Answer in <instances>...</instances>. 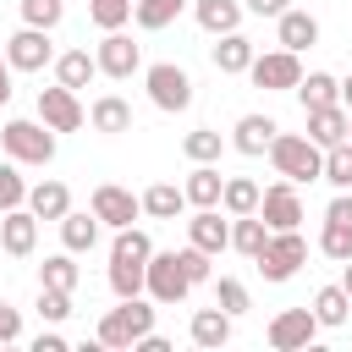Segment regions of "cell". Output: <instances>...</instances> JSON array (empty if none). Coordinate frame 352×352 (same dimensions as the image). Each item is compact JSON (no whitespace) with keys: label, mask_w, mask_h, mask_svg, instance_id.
Here are the masks:
<instances>
[{"label":"cell","mask_w":352,"mask_h":352,"mask_svg":"<svg viewBox=\"0 0 352 352\" xmlns=\"http://www.w3.org/2000/svg\"><path fill=\"white\" fill-rule=\"evenodd\" d=\"M182 154H187L192 165H220V154H226V138H220L214 126H192V132L182 138Z\"/></svg>","instance_id":"obj_32"},{"label":"cell","mask_w":352,"mask_h":352,"mask_svg":"<svg viewBox=\"0 0 352 352\" xmlns=\"http://www.w3.org/2000/svg\"><path fill=\"white\" fill-rule=\"evenodd\" d=\"M0 248H6L11 258H28V253L38 248V214H33L28 204H16V209L0 214Z\"/></svg>","instance_id":"obj_14"},{"label":"cell","mask_w":352,"mask_h":352,"mask_svg":"<svg viewBox=\"0 0 352 352\" xmlns=\"http://www.w3.org/2000/svg\"><path fill=\"white\" fill-rule=\"evenodd\" d=\"M88 22L104 28V33H116V28L132 22V0H88Z\"/></svg>","instance_id":"obj_38"},{"label":"cell","mask_w":352,"mask_h":352,"mask_svg":"<svg viewBox=\"0 0 352 352\" xmlns=\"http://www.w3.org/2000/svg\"><path fill=\"white\" fill-rule=\"evenodd\" d=\"M88 209H94V214H99V226H110V231H121V226H132V220L143 214L138 192H126V187H116V182H99Z\"/></svg>","instance_id":"obj_13"},{"label":"cell","mask_w":352,"mask_h":352,"mask_svg":"<svg viewBox=\"0 0 352 352\" xmlns=\"http://www.w3.org/2000/svg\"><path fill=\"white\" fill-rule=\"evenodd\" d=\"M38 319H50V324H60V319H72V292H55V286H38Z\"/></svg>","instance_id":"obj_42"},{"label":"cell","mask_w":352,"mask_h":352,"mask_svg":"<svg viewBox=\"0 0 352 352\" xmlns=\"http://www.w3.org/2000/svg\"><path fill=\"white\" fill-rule=\"evenodd\" d=\"M176 258H182V270H187V280H192V286H204V280H209V253H204V248H192V242H187V248H176Z\"/></svg>","instance_id":"obj_43"},{"label":"cell","mask_w":352,"mask_h":352,"mask_svg":"<svg viewBox=\"0 0 352 352\" xmlns=\"http://www.w3.org/2000/svg\"><path fill=\"white\" fill-rule=\"evenodd\" d=\"M182 11H187V0H132V22H138L143 33H160V28H170Z\"/></svg>","instance_id":"obj_31"},{"label":"cell","mask_w":352,"mask_h":352,"mask_svg":"<svg viewBox=\"0 0 352 352\" xmlns=\"http://www.w3.org/2000/svg\"><path fill=\"white\" fill-rule=\"evenodd\" d=\"M341 104H346V110H352V72H346V77H341Z\"/></svg>","instance_id":"obj_48"},{"label":"cell","mask_w":352,"mask_h":352,"mask_svg":"<svg viewBox=\"0 0 352 352\" xmlns=\"http://www.w3.org/2000/svg\"><path fill=\"white\" fill-rule=\"evenodd\" d=\"M275 116H258V110H248V116H236V126H231V148L236 154H248V160H258V154H270V143H275Z\"/></svg>","instance_id":"obj_15"},{"label":"cell","mask_w":352,"mask_h":352,"mask_svg":"<svg viewBox=\"0 0 352 352\" xmlns=\"http://www.w3.org/2000/svg\"><path fill=\"white\" fill-rule=\"evenodd\" d=\"M55 226H60V248H66V253H94V242H99V214H94V209H88V214H82V209H66Z\"/></svg>","instance_id":"obj_21"},{"label":"cell","mask_w":352,"mask_h":352,"mask_svg":"<svg viewBox=\"0 0 352 352\" xmlns=\"http://www.w3.org/2000/svg\"><path fill=\"white\" fill-rule=\"evenodd\" d=\"M258 182H248V176H226V187H220V209L226 214H253L258 209Z\"/></svg>","instance_id":"obj_33"},{"label":"cell","mask_w":352,"mask_h":352,"mask_svg":"<svg viewBox=\"0 0 352 352\" xmlns=\"http://www.w3.org/2000/svg\"><path fill=\"white\" fill-rule=\"evenodd\" d=\"M264 336H270L275 352H297V346H308V341L319 336V319H314V308H280Z\"/></svg>","instance_id":"obj_11"},{"label":"cell","mask_w":352,"mask_h":352,"mask_svg":"<svg viewBox=\"0 0 352 352\" xmlns=\"http://www.w3.org/2000/svg\"><path fill=\"white\" fill-rule=\"evenodd\" d=\"M253 264H258V275L275 280V286L292 280V275L308 264V242H302V231H297V226H292V231H270V242H264V253H258Z\"/></svg>","instance_id":"obj_5"},{"label":"cell","mask_w":352,"mask_h":352,"mask_svg":"<svg viewBox=\"0 0 352 352\" xmlns=\"http://www.w3.org/2000/svg\"><path fill=\"white\" fill-rule=\"evenodd\" d=\"M308 138H314L319 148L346 143V104H319V110H308Z\"/></svg>","instance_id":"obj_29"},{"label":"cell","mask_w":352,"mask_h":352,"mask_svg":"<svg viewBox=\"0 0 352 352\" xmlns=\"http://www.w3.org/2000/svg\"><path fill=\"white\" fill-rule=\"evenodd\" d=\"M192 16H198V28L209 38H220V33L242 28V0H192Z\"/></svg>","instance_id":"obj_22"},{"label":"cell","mask_w":352,"mask_h":352,"mask_svg":"<svg viewBox=\"0 0 352 352\" xmlns=\"http://www.w3.org/2000/svg\"><path fill=\"white\" fill-rule=\"evenodd\" d=\"M28 204V182H22V165L16 160H0V214Z\"/></svg>","instance_id":"obj_40"},{"label":"cell","mask_w":352,"mask_h":352,"mask_svg":"<svg viewBox=\"0 0 352 352\" xmlns=\"http://www.w3.org/2000/svg\"><path fill=\"white\" fill-rule=\"evenodd\" d=\"M11 77H16V72H11V60H6V55H0V110H6V104H11Z\"/></svg>","instance_id":"obj_47"},{"label":"cell","mask_w":352,"mask_h":352,"mask_svg":"<svg viewBox=\"0 0 352 352\" xmlns=\"http://www.w3.org/2000/svg\"><path fill=\"white\" fill-rule=\"evenodd\" d=\"M88 126L104 132V138H121V132H132V104H126L121 94H99V99L88 104Z\"/></svg>","instance_id":"obj_19"},{"label":"cell","mask_w":352,"mask_h":352,"mask_svg":"<svg viewBox=\"0 0 352 352\" xmlns=\"http://www.w3.org/2000/svg\"><path fill=\"white\" fill-rule=\"evenodd\" d=\"M253 55H258V50H253V38H248L242 28H236V33H220V38H214V50H209L214 72H226V77H242V72L253 66Z\"/></svg>","instance_id":"obj_18"},{"label":"cell","mask_w":352,"mask_h":352,"mask_svg":"<svg viewBox=\"0 0 352 352\" xmlns=\"http://www.w3.org/2000/svg\"><path fill=\"white\" fill-rule=\"evenodd\" d=\"M253 214H258L270 231H292V226H302V198H297V182H275V187H264Z\"/></svg>","instance_id":"obj_9"},{"label":"cell","mask_w":352,"mask_h":352,"mask_svg":"<svg viewBox=\"0 0 352 352\" xmlns=\"http://www.w3.org/2000/svg\"><path fill=\"white\" fill-rule=\"evenodd\" d=\"M143 88H148V104L165 110V116H182V110L192 104V77H187L176 60H154V66L143 72Z\"/></svg>","instance_id":"obj_4"},{"label":"cell","mask_w":352,"mask_h":352,"mask_svg":"<svg viewBox=\"0 0 352 352\" xmlns=\"http://www.w3.org/2000/svg\"><path fill=\"white\" fill-rule=\"evenodd\" d=\"M319 182H330L336 192L352 187V143H330V148H324V170H319Z\"/></svg>","instance_id":"obj_35"},{"label":"cell","mask_w":352,"mask_h":352,"mask_svg":"<svg viewBox=\"0 0 352 352\" xmlns=\"http://www.w3.org/2000/svg\"><path fill=\"white\" fill-rule=\"evenodd\" d=\"M314 319H319V330H341V324L352 319V297H346V286H341V280L314 292Z\"/></svg>","instance_id":"obj_27"},{"label":"cell","mask_w":352,"mask_h":352,"mask_svg":"<svg viewBox=\"0 0 352 352\" xmlns=\"http://www.w3.org/2000/svg\"><path fill=\"white\" fill-rule=\"evenodd\" d=\"M220 187H226L220 165H192V170H187V182H182V192H187V204H192V209H220Z\"/></svg>","instance_id":"obj_24"},{"label":"cell","mask_w":352,"mask_h":352,"mask_svg":"<svg viewBox=\"0 0 352 352\" xmlns=\"http://www.w3.org/2000/svg\"><path fill=\"white\" fill-rule=\"evenodd\" d=\"M0 148H6V160H16V165H50V160H55V132H50L44 121L11 116V121L0 126Z\"/></svg>","instance_id":"obj_3"},{"label":"cell","mask_w":352,"mask_h":352,"mask_svg":"<svg viewBox=\"0 0 352 352\" xmlns=\"http://www.w3.org/2000/svg\"><path fill=\"white\" fill-rule=\"evenodd\" d=\"M154 314H160V302H154L148 292H138V297H121V302H116V308L99 319L94 341H99V346H116V352H132V341L154 330Z\"/></svg>","instance_id":"obj_1"},{"label":"cell","mask_w":352,"mask_h":352,"mask_svg":"<svg viewBox=\"0 0 352 352\" xmlns=\"http://www.w3.org/2000/svg\"><path fill=\"white\" fill-rule=\"evenodd\" d=\"M50 66H55V82H60V88H72V94H82V88L99 77V60H94L88 50H66V55H55Z\"/></svg>","instance_id":"obj_23"},{"label":"cell","mask_w":352,"mask_h":352,"mask_svg":"<svg viewBox=\"0 0 352 352\" xmlns=\"http://www.w3.org/2000/svg\"><path fill=\"white\" fill-rule=\"evenodd\" d=\"M275 44H280V50H297V55H302V50H314V44H319V16H314V11L286 6V11L275 16Z\"/></svg>","instance_id":"obj_16"},{"label":"cell","mask_w":352,"mask_h":352,"mask_svg":"<svg viewBox=\"0 0 352 352\" xmlns=\"http://www.w3.org/2000/svg\"><path fill=\"white\" fill-rule=\"evenodd\" d=\"M77 253H50L44 264H38V286H55V292H77V264H72Z\"/></svg>","instance_id":"obj_34"},{"label":"cell","mask_w":352,"mask_h":352,"mask_svg":"<svg viewBox=\"0 0 352 352\" xmlns=\"http://www.w3.org/2000/svg\"><path fill=\"white\" fill-rule=\"evenodd\" d=\"M16 11H22V22L28 28H60V16H66V0H16Z\"/></svg>","instance_id":"obj_37"},{"label":"cell","mask_w":352,"mask_h":352,"mask_svg":"<svg viewBox=\"0 0 352 352\" xmlns=\"http://www.w3.org/2000/svg\"><path fill=\"white\" fill-rule=\"evenodd\" d=\"M143 292H148L160 308H176V302H187L192 280H187V270H182L176 248H170V253H148V264H143Z\"/></svg>","instance_id":"obj_6"},{"label":"cell","mask_w":352,"mask_h":352,"mask_svg":"<svg viewBox=\"0 0 352 352\" xmlns=\"http://www.w3.org/2000/svg\"><path fill=\"white\" fill-rule=\"evenodd\" d=\"M214 308H226L231 319H242V314L253 308V297H248V286H242L236 275H220V280H214Z\"/></svg>","instance_id":"obj_36"},{"label":"cell","mask_w":352,"mask_h":352,"mask_svg":"<svg viewBox=\"0 0 352 352\" xmlns=\"http://www.w3.org/2000/svg\"><path fill=\"white\" fill-rule=\"evenodd\" d=\"M270 165H275V176L280 182H319V170H324V148L308 138V132H275V143H270Z\"/></svg>","instance_id":"obj_2"},{"label":"cell","mask_w":352,"mask_h":352,"mask_svg":"<svg viewBox=\"0 0 352 352\" xmlns=\"http://www.w3.org/2000/svg\"><path fill=\"white\" fill-rule=\"evenodd\" d=\"M138 204H143V214H148V220H176V214L187 209V192H182L176 182H154V187H143V192H138Z\"/></svg>","instance_id":"obj_26"},{"label":"cell","mask_w":352,"mask_h":352,"mask_svg":"<svg viewBox=\"0 0 352 352\" xmlns=\"http://www.w3.org/2000/svg\"><path fill=\"white\" fill-rule=\"evenodd\" d=\"M110 292H116V297H138V292H143V264L110 258Z\"/></svg>","instance_id":"obj_41"},{"label":"cell","mask_w":352,"mask_h":352,"mask_svg":"<svg viewBox=\"0 0 352 352\" xmlns=\"http://www.w3.org/2000/svg\"><path fill=\"white\" fill-rule=\"evenodd\" d=\"M6 60H11V72H44L50 60H55V44H50V28H16L11 38H6Z\"/></svg>","instance_id":"obj_8"},{"label":"cell","mask_w":352,"mask_h":352,"mask_svg":"<svg viewBox=\"0 0 352 352\" xmlns=\"http://www.w3.org/2000/svg\"><path fill=\"white\" fill-rule=\"evenodd\" d=\"M264 242H270V226H264L258 214H231V248H236L242 258H258Z\"/></svg>","instance_id":"obj_30"},{"label":"cell","mask_w":352,"mask_h":352,"mask_svg":"<svg viewBox=\"0 0 352 352\" xmlns=\"http://www.w3.org/2000/svg\"><path fill=\"white\" fill-rule=\"evenodd\" d=\"M292 0H242V11H253V16H280Z\"/></svg>","instance_id":"obj_46"},{"label":"cell","mask_w":352,"mask_h":352,"mask_svg":"<svg viewBox=\"0 0 352 352\" xmlns=\"http://www.w3.org/2000/svg\"><path fill=\"white\" fill-rule=\"evenodd\" d=\"M11 341H22V314L11 302H0V346H11Z\"/></svg>","instance_id":"obj_44"},{"label":"cell","mask_w":352,"mask_h":352,"mask_svg":"<svg viewBox=\"0 0 352 352\" xmlns=\"http://www.w3.org/2000/svg\"><path fill=\"white\" fill-rule=\"evenodd\" d=\"M33 352H66V336L60 330H38L33 336Z\"/></svg>","instance_id":"obj_45"},{"label":"cell","mask_w":352,"mask_h":352,"mask_svg":"<svg viewBox=\"0 0 352 352\" xmlns=\"http://www.w3.org/2000/svg\"><path fill=\"white\" fill-rule=\"evenodd\" d=\"M248 77H253V88H264V94H286V88H297L302 60H297V50H264V55H253Z\"/></svg>","instance_id":"obj_7"},{"label":"cell","mask_w":352,"mask_h":352,"mask_svg":"<svg viewBox=\"0 0 352 352\" xmlns=\"http://www.w3.org/2000/svg\"><path fill=\"white\" fill-rule=\"evenodd\" d=\"M187 242L204 248V253L214 258V253L231 248V220H220V209H192V220H187Z\"/></svg>","instance_id":"obj_17"},{"label":"cell","mask_w":352,"mask_h":352,"mask_svg":"<svg viewBox=\"0 0 352 352\" xmlns=\"http://www.w3.org/2000/svg\"><path fill=\"white\" fill-rule=\"evenodd\" d=\"M319 253H324V258H336V264H346V258H352V226L324 220V231H319Z\"/></svg>","instance_id":"obj_39"},{"label":"cell","mask_w":352,"mask_h":352,"mask_svg":"<svg viewBox=\"0 0 352 352\" xmlns=\"http://www.w3.org/2000/svg\"><path fill=\"white\" fill-rule=\"evenodd\" d=\"M94 60H99V77H116V82H126L132 72H143V50L116 28V33H104L99 38V50H94Z\"/></svg>","instance_id":"obj_10"},{"label":"cell","mask_w":352,"mask_h":352,"mask_svg":"<svg viewBox=\"0 0 352 352\" xmlns=\"http://www.w3.org/2000/svg\"><path fill=\"white\" fill-rule=\"evenodd\" d=\"M187 336H192V346L220 352V346L231 341V314H226V308H198V314L187 319Z\"/></svg>","instance_id":"obj_20"},{"label":"cell","mask_w":352,"mask_h":352,"mask_svg":"<svg viewBox=\"0 0 352 352\" xmlns=\"http://www.w3.org/2000/svg\"><path fill=\"white\" fill-rule=\"evenodd\" d=\"M341 286H346V297H352V258L341 264Z\"/></svg>","instance_id":"obj_49"},{"label":"cell","mask_w":352,"mask_h":352,"mask_svg":"<svg viewBox=\"0 0 352 352\" xmlns=\"http://www.w3.org/2000/svg\"><path fill=\"white\" fill-rule=\"evenodd\" d=\"M292 94L302 99V110H319V104H341V77H330V72H302Z\"/></svg>","instance_id":"obj_28"},{"label":"cell","mask_w":352,"mask_h":352,"mask_svg":"<svg viewBox=\"0 0 352 352\" xmlns=\"http://www.w3.org/2000/svg\"><path fill=\"white\" fill-rule=\"evenodd\" d=\"M38 121L50 126V132H77L82 121H88V110L77 104V94L72 88H38Z\"/></svg>","instance_id":"obj_12"},{"label":"cell","mask_w":352,"mask_h":352,"mask_svg":"<svg viewBox=\"0 0 352 352\" xmlns=\"http://www.w3.org/2000/svg\"><path fill=\"white\" fill-rule=\"evenodd\" d=\"M28 209H33L38 220H60V214L72 209V187L55 182V176H50V182H33V187H28Z\"/></svg>","instance_id":"obj_25"}]
</instances>
